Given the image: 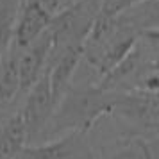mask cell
Here are the masks:
<instances>
[{
  "label": "cell",
  "instance_id": "1",
  "mask_svg": "<svg viewBox=\"0 0 159 159\" xmlns=\"http://www.w3.org/2000/svg\"><path fill=\"white\" fill-rule=\"evenodd\" d=\"M120 89H100L91 88H68L63 98L54 109L50 122L47 125L48 132L57 130H84L89 129L102 116H111L118 100Z\"/></svg>",
  "mask_w": 159,
  "mask_h": 159
},
{
  "label": "cell",
  "instance_id": "2",
  "mask_svg": "<svg viewBox=\"0 0 159 159\" xmlns=\"http://www.w3.org/2000/svg\"><path fill=\"white\" fill-rule=\"evenodd\" d=\"M102 0H73L52 15L48 32L52 48L68 43H84L95 18L100 13Z\"/></svg>",
  "mask_w": 159,
  "mask_h": 159
},
{
  "label": "cell",
  "instance_id": "3",
  "mask_svg": "<svg viewBox=\"0 0 159 159\" xmlns=\"http://www.w3.org/2000/svg\"><path fill=\"white\" fill-rule=\"evenodd\" d=\"M86 136L84 130H68L48 143L25 145L15 159H93Z\"/></svg>",
  "mask_w": 159,
  "mask_h": 159
},
{
  "label": "cell",
  "instance_id": "4",
  "mask_svg": "<svg viewBox=\"0 0 159 159\" xmlns=\"http://www.w3.org/2000/svg\"><path fill=\"white\" fill-rule=\"evenodd\" d=\"M54 109L56 106L52 100L48 77L47 73H43L36 80V84L25 93V102L20 109L22 118L25 122V129H27V141L36 139L41 136V132H45L54 115Z\"/></svg>",
  "mask_w": 159,
  "mask_h": 159
},
{
  "label": "cell",
  "instance_id": "5",
  "mask_svg": "<svg viewBox=\"0 0 159 159\" xmlns=\"http://www.w3.org/2000/svg\"><path fill=\"white\" fill-rule=\"evenodd\" d=\"M50 47L52 38L47 29L32 43L16 50V70H18V88H20L18 95H25L45 73Z\"/></svg>",
  "mask_w": 159,
  "mask_h": 159
},
{
  "label": "cell",
  "instance_id": "6",
  "mask_svg": "<svg viewBox=\"0 0 159 159\" xmlns=\"http://www.w3.org/2000/svg\"><path fill=\"white\" fill-rule=\"evenodd\" d=\"M50 20L52 13L43 4H39L38 0H22L9 48L20 50L29 43H32L36 38H39L48 29Z\"/></svg>",
  "mask_w": 159,
  "mask_h": 159
},
{
  "label": "cell",
  "instance_id": "7",
  "mask_svg": "<svg viewBox=\"0 0 159 159\" xmlns=\"http://www.w3.org/2000/svg\"><path fill=\"white\" fill-rule=\"evenodd\" d=\"M27 141V129L22 113L16 111L6 120L0 129V159H15Z\"/></svg>",
  "mask_w": 159,
  "mask_h": 159
},
{
  "label": "cell",
  "instance_id": "8",
  "mask_svg": "<svg viewBox=\"0 0 159 159\" xmlns=\"http://www.w3.org/2000/svg\"><path fill=\"white\" fill-rule=\"evenodd\" d=\"M18 70L16 50L9 48L0 57V116L18 97Z\"/></svg>",
  "mask_w": 159,
  "mask_h": 159
},
{
  "label": "cell",
  "instance_id": "9",
  "mask_svg": "<svg viewBox=\"0 0 159 159\" xmlns=\"http://www.w3.org/2000/svg\"><path fill=\"white\" fill-rule=\"evenodd\" d=\"M22 0H0V57L9 50Z\"/></svg>",
  "mask_w": 159,
  "mask_h": 159
},
{
  "label": "cell",
  "instance_id": "10",
  "mask_svg": "<svg viewBox=\"0 0 159 159\" xmlns=\"http://www.w3.org/2000/svg\"><path fill=\"white\" fill-rule=\"evenodd\" d=\"M107 159H156V156L152 152V147L145 139L134 138V139H129L123 147H120Z\"/></svg>",
  "mask_w": 159,
  "mask_h": 159
},
{
  "label": "cell",
  "instance_id": "11",
  "mask_svg": "<svg viewBox=\"0 0 159 159\" xmlns=\"http://www.w3.org/2000/svg\"><path fill=\"white\" fill-rule=\"evenodd\" d=\"M139 2H145V0H102L100 13H104V15H118V13L136 6Z\"/></svg>",
  "mask_w": 159,
  "mask_h": 159
}]
</instances>
